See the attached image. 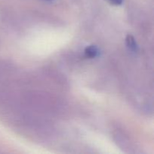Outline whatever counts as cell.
I'll return each mask as SVG.
<instances>
[{"mask_svg":"<svg viewBox=\"0 0 154 154\" xmlns=\"http://www.w3.org/2000/svg\"><path fill=\"white\" fill-rule=\"evenodd\" d=\"M99 54V48L96 45H90L87 47L84 50V55L87 58L93 59L96 58Z\"/></svg>","mask_w":154,"mask_h":154,"instance_id":"obj_1","label":"cell"},{"mask_svg":"<svg viewBox=\"0 0 154 154\" xmlns=\"http://www.w3.org/2000/svg\"><path fill=\"white\" fill-rule=\"evenodd\" d=\"M111 4L114 5H120L123 2V0H108Z\"/></svg>","mask_w":154,"mask_h":154,"instance_id":"obj_3","label":"cell"},{"mask_svg":"<svg viewBox=\"0 0 154 154\" xmlns=\"http://www.w3.org/2000/svg\"><path fill=\"white\" fill-rule=\"evenodd\" d=\"M126 43L127 45L128 48L130 51H138V45H137L136 41H135V38L132 35H128L126 38Z\"/></svg>","mask_w":154,"mask_h":154,"instance_id":"obj_2","label":"cell"}]
</instances>
